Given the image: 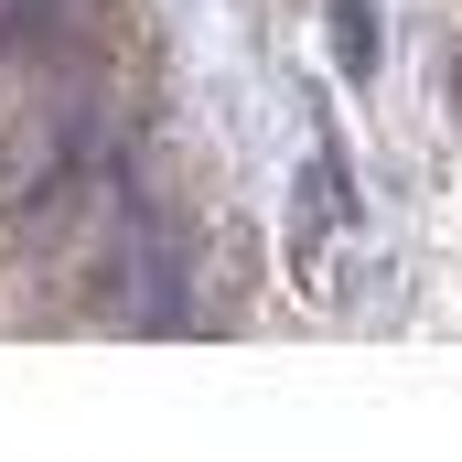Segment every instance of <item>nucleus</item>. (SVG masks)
<instances>
[{
	"instance_id": "2",
	"label": "nucleus",
	"mask_w": 462,
	"mask_h": 462,
	"mask_svg": "<svg viewBox=\"0 0 462 462\" xmlns=\"http://www.w3.org/2000/svg\"><path fill=\"white\" fill-rule=\"evenodd\" d=\"M323 22H334V65L365 87V76H376V0H334Z\"/></svg>"
},
{
	"instance_id": "1",
	"label": "nucleus",
	"mask_w": 462,
	"mask_h": 462,
	"mask_svg": "<svg viewBox=\"0 0 462 462\" xmlns=\"http://www.w3.org/2000/svg\"><path fill=\"white\" fill-rule=\"evenodd\" d=\"M0 43L11 54H65L76 43V0H0Z\"/></svg>"
}]
</instances>
